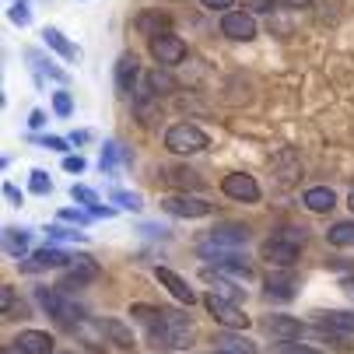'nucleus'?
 <instances>
[{
  "mask_svg": "<svg viewBox=\"0 0 354 354\" xmlns=\"http://www.w3.org/2000/svg\"><path fill=\"white\" fill-rule=\"evenodd\" d=\"M42 127H46V113H42V109H32V113H28V130L39 133Z\"/></svg>",
  "mask_w": 354,
  "mask_h": 354,
  "instance_id": "c03bdc74",
  "label": "nucleus"
},
{
  "mask_svg": "<svg viewBox=\"0 0 354 354\" xmlns=\"http://www.w3.org/2000/svg\"><path fill=\"white\" fill-rule=\"evenodd\" d=\"M249 245V228L239 225V221H228V225H218L214 232H207V239L196 242V252L204 257L207 263H218L225 257H235V252H245Z\"/></svg>",
  "mask_w": 354,
  "mask_h": 354,
  "instance_id": "f03ea898",
  "label": "nucleus"
},
{
  "mask_svg": "<svg viewBox=\"0 0 354 354\" xmlns=\"http://www.w3.org/2000/svg\"><path fill=\"white\" fill-rule=\"evenodd\" d=\"M162 211L169 218H186V221H200V218H211V204L204 196H193V193H169L162 196Z\"/></svg>",
  "mask_w": 354,
  "mask_h": 354,
  "instance_id": "39448f33",
  "label": "nucleus"
},
{
  "mask_svg": "<svg viewBox=\"0 0 354 354\" xmlns=\"http://www.w3.org/2000/svg\"><path fill=\"white\" fill-rule=\"evenodd\" d=\"M274 235H281V239H288V242H295V245H306V239H309V232L298 228V225H281Z\"/></svg>",
  "mask_w": 354,
  "mask_h": 354,
  "instance_id": "e433bc0d",
  "label": "nucleus"
},
{
  "mask_svg": "<svg viewBox=\"0 0 354 354\" xmlns=\"http://www.w3.org/2000/svg\"><path fill=\"white\" fill-rule=\"evenodd\" d=\"M200 4H204L207 11H221V15H225V11H232L235 0H200Z\"/></svg>",
  "mask_w": 354,
  "mask_h": 354,
  "instance_id": "a18cd8bd",
  "label": "nucleus"
},
{
  "mask_svg": "<svg viewBox=\"0 0 354 354\" xmlns=\"http://www.w3.org/2000/svg\"><path fill=\"white\" fill-rule=\"evenodd\" d=\"M263 326H267V333H270L277 344H284V340H298L301 333H306V323L295 319V316H288V313H274V316H267Z\"/></svg>",
  "mask_w": 354,
  "mask_h": 354,
  "instance_id": "dca6fc26",
  "label": "nucleus"
},
{
  "mask_svg": "<svg viewBox=\"0 0 354 354\" xmlns=\"http://www.w3.org/2000/svg\"><path fill=\"white\" fill-rule=\"evenodd\" d=\"M8 18L15 21V25H32V11H28V0H15L11 4V11H8Z\"/></svg>",
  "mask_w": 354,
  "mask_h": 354,
  "instance_id": "f704fd0d",
  "label": "nucleus"
},
{
  "mask_svg": "<svg viewBox=\"0 0 354 354\" xmlns=\"http://www.w3.org/2000/svg\"><path fill=\"white\" fill-rule=\"evenodd\" d=\"M309 319L316 330H326V333H340V337L354 333V309L351 313L347 309H316Z\"/></svg>",
  "mask_w": 354,
  "mask_h": 354,
  "instance_id": "4468645a",
  "label": "nucleus"
},
{
  "mask_svg": "<svg viewBox=\"0 0 354 354\" xmlns=\"http://www.w3.org/2000/svg\"><path fill=\"white\" fill-rule=\"evenodd\" d=\"M98 326H102V337H106L113 347H133V330H130L123 319L106 316V319H98Z\"/></svg>",
  "mask_w": 354,
  "mask_h": 354,
  "instance_id": "5701e85b",
  "label": "nucleus"
},
{
  "mask_svg": "<svg viewBox=\"0 0 354 354\" xmlns=\"http://www.w3.org/2000/svg\"><path fill=\"white\" fill-rule=\"evenodd\" d=\"M277 351H281V354H326V351H319V347H313V344H301V340H284Z\"/></svg>",
  "mask_w": 354,
  "mask_h": 354,
  "instance_id": "4c0bfd02",
  "label": "nucleus"
},
{
  "mask_svg": "<svg viewBox=\"0 0 354 354\" xmlns=\"http://www.w3.org/2000/svg\"><path fill=\"white\" fill-rule=\"evenodd\" d=\"M155 281H158V284H162L176 301H179V306H189V309H193L196 291L189 288V281H186V277H179L176 270H169V267H162V263H158V267H155Z\"/></svg>",
  "mask_w": 354,
  "mask_h": 354,
  "instance_id": "2eb2a0df",
  "label": "nucleus"
},
{
  "mask_svg": "<svg viewBox=\"0 0 354 354\" xmlns=\"http://www.w3.org/2000/svg\"><path fill=\"white\" fill-rule=\"evenodd\" d=\"M0 313H4V319H8V323H11V319H18V316H25V301H18V291H15L11 284L0 288Z\"/></svg>",
  "mask_w": 354,
  "mask_h": 354,
  "instance_id": "cd10ccee",
  "label": "nucleus"
},
{
  "mask_svg": "<svg viewBox=\"0 0 354 354\" xmlns=\"http://www.w3.org/2000/svg\"><path fill=\"white\" fill-rule=\"evenodd\" d=\"M137 232H140L144 239H165V235H169V228H165V225H151V221L137 225Z\"/></svg>",
  "mask_w": 354,
  "mask_h": 354,
  "instance_id": "79ce46f5",
  "label": "nucleus"
},
{
  "mask_svg": "<svg viewBox=\"0 0 354 354\" xmlns=\"http://www.w3.org/2000/svg\"><path fill=\"white\" fill-rule=\"evenodd\" d=\"M32 140L49 147V151H57V155H67V151H71V137H53V133H49V137H32Z\"/></svg>",
  "mask_w": 354,
  "mask_h": 354,
  "instance_id": "c9c22d12",
  "label": "nucleus"
},
{
  "mask_svg": "<svg viewBox=\"0 0 354 354\" xmlns=\"http://www.w3.org/2000/svg\"><path fill=\"white\" fill-rule=\"evenodd\" d=\"M298 288H301V281H298L295 267L291 270H270L267 281H263V298L274 301V306H288V301L298 298Z\"/></svg>",
  "mask_w": 354,
  "mask_h": 354,
  "instance_id": "6e6552de",
  "label": "nucleus"
},
{
  "mask_svg": "<svg viewBox=\"0 0 354 354\" xmlns=\"http://www.w3.org/2000/svg\"><path fill=\"white\" fill-rule=\"evenodd\" d=\"M211 147V137L207 130H200L196 123H172L165 130V151L176 158H189V155H200V151Z\"/></svg>",
  "mask_w": 354,
  "mask_h": 354,
  "instance_id": "20e7f679",
  "label": "nucleus"
},
{
  "mask_svg": "<svg viewBox=\"0 0 354 354\" xmlns=\"http://www.w3.org/2000/svg\"><path fill=\"white\" fill-rule=\"evenodd\" d=\"M140 91L155 95V98H158L162 91H165V95H169V91H176V81L169 77V67H158V71H151V74L144 77V88H140Z\"/></svg>",
  "mask_w": 354,
  "mask_h": 354,
  "instance_id": "393cba45",
  "label": "nucleus"
},
{
  "mask_svg": "<svg viewBox=\"0 0 354 354\" xmlns=\"http://www.w3.org/2000/svg\"><path fill=\"white\" fill-rule=\"evenodd\" d=\"M113 204H116V207H123V211H140V207H144V200H140V193L116 189V193H113Z\"/></svg>",
  "mask_w": 354,
  "mask_h": 354,
  "instance_id": "473e14b6",
  "label": "nucleus"
},
{
  "mask_svg": "<svg viewBox=\"0 0 354 354\" xmlns=\"http://www.w3.org/2000/svg\"><path fill=\"white\" fill-rule=\"evenodd\" d=\"M11 344H15L21 354H53V347H57L53 333H46V330H21Z\"/></svg>",
  "mask_w": 354,
  "mask_h": 354,
  "instance_id": "f3484780",
  "label": "nucleus"
},
{
  "mask_svg": "<svg viewBox=\"0 0 354 354\" xmlns=\"http://www.w3.org/2000/svg\"><path fill=\"white\" fill-rule=\"evenodd\" d=\"M204 306H207V313H211V319L214 323H221L225 330H245L252 319L239 309V301H232V298H221L218 291H207L204 295Z\"/></svg>",
  "mask_w": 354,
  "mask_h": 354,
  "instance_id": "0eeeda50",
  "label": "nucleus"
},
{
  "mask_svg": "<svg viewBox=\"0 0 354 354\" xmlns=\"http://www.w3.org/2000/svg\"><path fill=\"white\" fill-rule=\"evenodd\" d=\"M71 263H74L71 252H64L60 245H46V249H35L32 257L21 260L18 267L25 274H42V270H60V267H71Z\"/></svg>",
  "mask_w": 354,
  "mask_h": 354,
  "instance_id": "9b49d317",
  "label": "nucleus"
},
{
  "mask_svg": "<svg viewBox=\"0 0 354 354\" xmlns=\"http://www.w3.org/2000/svg\"><path fill=\"white\" fill-rule=\"evenodd\" d=\"M88 140H91V133H88V130H74V133H71V144H77V147H81V144H88Z\"/></svg>",
  "mask_w": 354,
  "mask_h": 354,
  "instance_id": "09e8293b",
  "label": "nucleus"
},
{
  "mask_svg": "<svg viewBox=\"0 0 354 354\" xmlns=\"http://www.w3.org/2000/svg\"><path fill=\"white\" fill-rule=\"evenodd\" d=\"M4 200H8V204H15V207H21L25 204V193L15 183H4Z\"/></svg>",
  "mask_w": 354,
  "mask_h": 354,
  "instance_id": "37998d69",
  "label": "nucleus"
},
{
  "mask_svg": "<svg viewBox=\"0 0 354 354\" xmlns=\"http://www.w3.org/2000/svg\"><path fill=\"white\" fill-rule=\"evenodd\" d=\"M147 49H151V57H155L158 67H179V64L189 57L186 39H179L176 32H162V35H155V39H147Z\"/></svg>",
  "mask_w": 354,
  "mask_h": 354,
  "instance_id": "423d86ee",
  "label": "nucleus"
},
{
  "mask_svg": "<svg viewBox=\"0 0 354 354\" xmlns=\"http://www.w3.org/2000/svg\"><path fill=\"white\" fill-rule=\"evenodd\" d=\"M130 319H137L147 333V344L158 347V351H169V354H179L193 344V319L189 313L183 309H169V306H130Z\"/></svg>",
  "mask_w": 354,
  "mask_h": 354,
  "instance_id": "f257e3e1",
  "label": "nucleus"
},
{
  "mask_svg": "<svg viewBox=\"0 0 354 354\" xmlns=\"http://www.w3.org/2000/svg\"><path fill=\"white\" fill-rule=\"evenodd\" d=\"M71 200H74V204H81L84 211H91L95 204H102V200H98V193H95V189H88V186H81V183H74V186H71Z\"/></svg>",
  "mask_w": 354,
  "mask_h": 354,
  "instance_id": "2f4dec72",
  "label": "nucleus"
},
{
  "mask_svg": "<svg viewBox=\"0 0 354 354\" xmlns=\"http://www.w3.org/2000/svg\"><path fill=\"white\" fill-rule=\"evenodd\" d=\"M326 242L337 249H351L354 245V221H333L326 228Z\"/></svg>",
  "mask_w": 354,
  "mask_h": 354,
  "instance_id": "bb28decb",
  "label": "nucleus"
},
{
  "mask_svg": "<svg viewBox=\"0 0 354 354\" xmlns=\"http://www.w3.org/2000/svg\"><path fill=\"white\" fill-rule=\"evenodd\" d=\"M347 207H351V214H354V189H351V196H347Z\"/></svg>",
  "mask_w": 354,
  "mask_h": 354,
  "instance_id": "603ef678",
  "label": "nucleus"
},
{
  "mask_svg": "<svg viewBox=\"0 0 354 354\" xmlns=\"http://www.w3.org/2000/svg\"><path fill=\"white\" fill-rule=\"evenodd\" d=\"M298 249H301V245H295V242H288V239H281V235H270V239L260 245V257H263V263H270L274 270H291V267L298 263Z\"/></svg>",
  "mask_w": 354,
  "mask_h": 354,
  "instance_id": "9d476101",
  "label": "nucleus"
},
{
  "mask_svg": "<svg viewBox=\"0 0 354 354\" xmlns=\"http://www.w3.org/2000/svg\"><path fill=\"white\" fill-rule=\"evenodd\" d=\"M133 28L144 35V39H155L162 32H172V15L169 11H140L133 18Z\"/></svg>",
  "mask_w": 354,
  "mask_h": 354,
  "instance_id": "6ab92c4d",
  "label": "nucleus"
},
{
  "mask_svg": "<svg viewBox=\"0 0 354 354\" xmlns=\"http://www.w3.org/2000/svg\"><path fill=\"white\" fill-rule=\"evenodd\" d=\"M4 354H21V351H18L15 344H8V347H4Z\"/></svg>",
  "mask_w": 354,
  "mask_h": 354,
  "instance_id": "3c124183",
  "label": "nucleus"
},
{
  "mask_svg": "<svg viewBox=\"0 0 354 354\" xmlns=\"http://www.w3.org/2000/svg\"><path fill=\"white\" fill-rule=\"evenodd\" d=\"M281 4H288V8H306V4H313V0H281Z\"/></svg>",
  "mask_w": 354,
  "mask_h": 354,
  "instance_id": "8fccbe9b",
  "label": "nucleus"
},
{
  "mask_svg": "<svg viewBox=\"0 0 354 354\" xmlns=\"http://www.w3.org/2000/svg\"><path fill=\"white\" fill-rule=\"evenodd\" d=\"M46 239L53 242V245L57 242H88V235L81 228H64V225H49L46 228Z\"/></svg>",
  "mask_w": 354,
  "mask_h": 354,
  "instance_id": "c756f323",
  "label": "nucleus"
},
{
  "mask_svg": "<svg viewBox=\"0 0 354 354\" xmlns=\"http://www.w3.org/2000/svg\"><path fill=\"white\" fill-rule=\"evenodd\" d=\"M28 60L35 64V71L42 74V77H49V81H57V84H67L71 81V74L64 71V67H57L53 60H46L42 53H39V49H28Z\"/></svg>",
  "mask_w": 354,
  "mask_h": 354,
  "instance_id": "b1692460",
  "label": "nucleus"
},
{
  "mask_svg": "<svg viewBox=\"0 0 354 354\" xmlns=\"http://www.w3.org/2000/svg\"><path fill=\"white\" fill-rule=\"evenodd\" d=\"M35 301L42 306V313H49V319H57L67 330H77L88 319L84 306L77 298H71L64 288H35Z\"/></svg>",
  "mask_w": 354,
  "mask_h": 354,
  "instance_id": "7ed1b4c3",
  "label": "nucleus"
},
{
  "mask_svg": "<svg viewBox=\"0 0 354 354\" xmlns=\"http://www.w3.org/2000/svg\"><path fill=\"white\" fill-rule=\"evenodd\" d=\"M301 204H306L313 214H330L337 207V193L330 186H309L306 196H301Z\"/></svg>",
  "mask_w": 354,
  "mask_h": 354,
  "instance_id": "4be33fe9",
  "label": "nucleus"
},
{
  "mask_svg": "<svg viewBox=\"0 0 354 354\" xmlns=\"http://www.w3.org/2000/svg\"><path fill=\"white\" fill-rule=\"evenodd\" d=\"M60 221H67V225H77V228H84V225L91 221V214H88V211H77V207H64V211H60Z\"/></svg>",
  "mask_w": 354,
  "mask_h": 354,
  "instance_id": "ea45409f",
  "label": "nucleus"
},
{
  "mask_svg": "<svg viewBox=\"0 0 354 354\" xmlns=\"http://www.w3.org/2000/svg\"><path fill=\"white\" fill-rule=\"evenodd\" d=\"M165 176H169V183L179 186L183 193H189V189H204V179H200L196 172H189V169H165Z\"/></svg>",
  "mask_w": 354,
  "mask_h": 354,
  "instance_id": "c85d7f7f",
  "label": "nucleus"
},
{
  "mask_svg": "<svg viewBox=\"0 0 354 354\" xmlns=\"http://www.w3.org/2000/svg\"><path fill=\"white\" fill-rule=\"evenodd\" d=\"M116 211H120V207H106V204H95V207H91L88 214H91V218H116Z\"/></svg>",
  "mask_w": 354,
  "mask_h": 354,
  "instance_id": "49530a36",
  "label": "nucleus"
},
{
  "mask_svg": "<svg viewBox=\"0 0 354 354\" xmlns=\"http://www.w3.org/2000/svg\"><path fill=\"white\" fill-rule=\"evenodd\" d=\"M221 193L228 200H239V204H257L260 200V183L252 179L249 172H228L221 179Z\"/></svg>",
  "mask_w": 354,
  "mask_h": 354,
  "instance_id": "f8f14e48",
  "label": "nucleus"
},
{
  "mask_svg": "<svg viewBox=\"0 0 354 354\" xmlns=\"http://www.w3.org/2000/svg\"><path fill=\"white\" fill-rule=\"evenodd\" d=\"M53 113H57L60 120H67V116L74 113V98H71V91H53Z\"/></svg>",
  "mask_w": 354,
  "mask_h": 354,
  "instance_id": "72a5a7b5",
  "label": "nucleus"
},
{
  "mask_svg": "<svg viewBox=\"0 0 354 354\" xmlns=\"http://www.w3.org/2000/svg\"><path fill=\"white\" fill-rule=\"evenodd\" d=\"M120 162H133V155L120 140H106V147H102V172H116Z\"/></svg>",
  "mask_w": 354,
  "mask_h": 354,
  "instance_id": "a878e982",
  "label": "nucleus"
},
{
  "mask_svg": "<svg viewBox=\"0 0 354 354\" xmlns=\"http://www.w3.org/2000/svg\"><path fill=\"white\" fill-rule=\"evenodd\" d=\"M42 42H46V49H53V53H60L67 64H81V46H74L60 28H42Z\"/></svg>",
  "mask_w": 354,
  "mask_h": 354,
  "instance_id": "aec40b11",
  "label": "nucleus"
},
{
  "mask_svg": "<svg viewBox=\"0 0 354 354\" xmlns=\"http://www.w3.org/2000/svg\"><path fill=\"white\" fill-rule=\"evenodd\" d=\"M28 189H32L35 196L53 193V179H49V172H46V169H32V172H28Z\"/></svg>",
  "mask_w": 354,
  "mask_h": 354,
  "instance_id": "7c9ffc66",
  "label": "nucleus"
},
{
  "mask_svg": "<svg viewBox=\"0 0 354 354\" xmlns=\"http://www.w3.org/2000/svg\"><path fill=\"white\" fill-rule=\"evenodd\" d=\"M95 277H98V263H95L91 257H74V263L64 270V277H60L57 288H64V291L71 295V291H81L84 284H91Z\"/></svg>",
  "mask_w": 354,
  "mask_h": 354,
  "instance_id": "ddd939ff",
  "label": "nucleus"
},
{
  "mask_svg": "<svg viewBox=\"0 0 354 354\" xmlns=\"http://www.w3.org/2000/svg\"><path fill=\"white\" fill-rule=\"evenodd\" d=\"M277 4H281V0H242V8L249 15H274Z\"/></svg>",
  "mask_w": 354,
  "mask_h": 354,
  "instance_id": "58836bf2",
  "label": "nucleus"
},
{
  "mask_svg": "<svg viewBox=\"0 0 354 354\" xmlns=\"http://www.w3.org/2000/svg\"><path fill=\"white\" fill-rule=\"evenodd\" d=\"M340 291L354 301V274H347V277H340Z\"/></svg>",
  "mask_w": 354,
  "mask_h": 354,
  "instance_id": "de8ad7c7",
  "label": "nucleus"
},
{
  "mask_svg": "<svg viewBox=\"0 0 354 354\" xmlns=\"http://www.w3.org/2000/svg\"><path fill=\"white\" fill-rule=\"evenodd\" d=\"M221 35L232 39V42H252V39L260 35V25H257V18H252L245 8L225 11L221 15Z\"/></svg>",
  "mask_w": 354,
  "mask_h": 354,
  "instance_id": "1a4fd4ad",
  "label": "nucleus"
},
{
  "mask_svg": "<svg viewBox=\"0 0 354 354\" xmlns=\"http://www.w3.org/2000/svg\"><path fill=\"white\" fill-rule=\"evenodd\" d=\"M88 169V162L81 158V155H64V172H71V176H81Z\"/></svg>",
  "mask_w": 354,
  "mask_h": 354,
  "instance_id": "a19ab883",
  "label": "nucleus"
},
{
  "mask_svg": "<svg viewBox=\"0 0 354 354\" xmlns=\"http://www.w3.org/2000/svg\"><path fill=\"white\" fill-rule=\"evenodd\" d=\"M137 84H140V60L133 53H123L116 60V88L123 95H137Z\"/></svg>",
  "mask_w": 354,
  "mask_h": 354,
  "instance_id": "a211bd4d",
  "label": "nucleus"
},
{
  "mask_svg": "<svg viewBox=\"0 0 354 354\" xmlns=\"http://www.w3.org/2000/svg\"><path fill=\"white\" fill-rule=\"evenodd\" d=\"M60 354H71V351H60Z\"/></svg>",
  "mask_w": 354,
  "mask_h": 354,
  "instance_id": "864d4df0",
  "label": "nucleus"
},
{
  "mask_svg": "<svg viewBox=\"0 0 354 354\" xmlns=\"http://www.w3.org/2000/svg\"><path fill=\"white\" fill-rule=\"evenodd\" d=\"M28 249H32V232H28V228L8 225V228H4V252H8V257L28 260Z\"/></svg>",
  "mask_w": 354,
  "mask_h": 354,
  "instance_id": "412c9836",
  "label": "nucleus"
}]
</instances>
